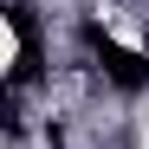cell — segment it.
<instances>
[{
  "label": "cell",
  "mask_w": 149,
  "mask_h": 149,
  "mask_svg": "<svg viewBox=\"0 0 149 149\" xmlns=\"http://www.w3.org/2000/svg\"><path fill=\"white\" fill-rule=\"evenodd\" d=\"M84 45H91V58L104 65L110 78H117V84H130V91H136V84H149V58L123 52V45H117V39H110L104 26H84Z\"/></svg>",
  "instance_id": "6da1fadb"
}]
</instances>
